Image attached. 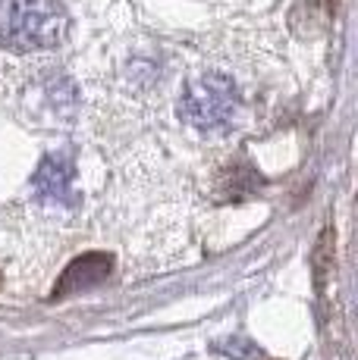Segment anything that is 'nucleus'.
<instances>
[{
  "label": "nucleus",
  "instance_id": "1",
  "mask_svg": "<svg viewBox=\"0 0 358 360\" xmlns=\"http://www.w3.org/2000/svg\"><path fill=\"white\" fill-rule=\"evenodd\" d=\"M70 19L60 0H0V41L16 53H41L63 44Z\"/></svg>",
  "mask_w": 358,
  "mask_h": 360
},
{
  "label": "nucleus",
  "instance_id": "2",
  "mask_svg": "<svg viewBox=\"0 0 358 360\" xmlns=\"http://www.w3.org/2000/svg\"><path fill=\"white\" fill-rule=\"evenodd\" d=\"M179 113L202 135H220L233 126L239 113L236 82L226 72H202L183 88Z\"/></svg>",
  "mask_w": 358,
  "mask_h": 360
},
{
  "label": "nucleus",
  "instance_id": "3",
  "mask_svg": "<svg viewBox=\"0 0 358 360\" xmlns=\"http://www.w3.org/2000/svg\"><path fill=\"white\" fill-rule=\"evenodd\" d=\"M32 195L38 204L51 207L75 204V166L70 157H44L32 176Z\"/></svg>",
  "mask_w": 358,
  "mask_h": 360
},
{
  "label": "nucleus",
  "instance_id": "4",
  "mask_svg": "<svg viewBox=\"0 0 358 360\" xmlns=\"http://www.w3.org/2000/svg\"><path fill=\"white\" fill-rule=\"evenodd\" d=\"M110 266H113V260H110L107 254H85V257L73 260L70 266L63 269V276H60L57 288H54V297H70V295H79V292H88V288L101 285L110 276Z\"/></svg>",
  "mask_w": 358,
  "mask_h": 360
}]
</instances>
